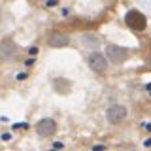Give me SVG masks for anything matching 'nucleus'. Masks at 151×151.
Returning a JSON list of instances; mask_svg holds the SVG:
<instances>
[{
    "label": "nucleus",
    "mask_w": 151,
    "mask_h": 151,
    "mask_svg": "<svg viewBox=\"0 0 151 151\" xmlns=\"http://www.w3.org/2000/svg\"><path fill=\"white\" fill-rule=\"evenodd\" d=\"M125 23H127L129 28H132V30H136V32L145 30V27H147V19H145V15L142 12H138V9H130L125 15Z\"/></svg>",
    "instance_id": "obj_1"
},
{
    "label": "nucleus",
    "mask_w": 151,
    "mask_h": 151,
    "mask_svg": "<svg viewBox=\"0 0 151 151\" xmlns=\"http://www.w3.org/2000/svg\"><path fill=\"white\" fill-rule=\"evenodd\" d=\"M127 57H129V51L125 49V47H119V45H113L110 44L106 47V59L110 60L113 64H121L127 60Z\"/></svg>",
    "instance_id": "obj_2"
},
{
    "label": "nucleus",
    "mask_w": 151,
    "mask_h": 151,
    "mask_svg": "<svg viewBox=\"0 0 151 151\" xmlns=\"http://www.w3.org/2000/svg\"><path fill=\"white\" fill-rule=\"evenodd\" d=\"M106 117L111 125H119V123H123L127 119V108L121 106V104H111L106 111Z\"/></svg>",
    "instance_id": "obj_3"
},
{
    "label": "nucleus",
    "mask_w": 151,
    "mask_h": 151,
    "mask_svg": "<svg viewBox=\"0 0 151 151\" xmlns=\"http://www.w3.org/2000/svg\"><path fill=\"white\" fill-rule=\"evenodd\" d=\"M36 132H38V136H42V138L53 136L57 132V123L53 119H49V117H45V119L36 123Z\"/></svg>",
    "instance_id": "obj_4"
},
{
    "label": "nucleus",
    "mask_w": 151,
    "mask_h": 151,
    "mask_svg": "<svg viewBox=\"0 0 151 151\" xmlns=\"http://www.w3.org/2000/svg\"><path fill=\"white\" fill-rule=\"evenodd\" d=\"M87 63H89V66H91V70H94V72H98V74L106 72V68H108V59L102 53H96V51L89 55Z\"/></svg>",
    "instance_id": "obj_5"
},
{
    "label": "nucleus",
    "mask_w": 151,
    "mask_h": 151,
    "mask_svg": "<svg viewBox=\"0 0 151 151\" xmlns=\"http://www.w3.org/2000/svg\"><path fill=\"white\" fill-rule=\"evenodd\" d=\"M15 53H17V45L13 44L12 40H4L2 44H0V57H2V59H12Z\"/></svg>",
    "instance_id": "obj_6"
},
{
    "label": "nucleus",
    "mask_w": 151,
    "mask_h": 151,
    "mask_svg": "<svg viewBox=\"0 0 151 151\" xmlns=\"http://www.w3.org/2000/svg\"><path fill=\"white\" fill-rule=\"evenodd\" d=\"M47 44L51 47H64L70 44V38L66 34H60V32H53V34L49 36V40H47Z\"/></svg>",
    "instance_id": "obj_7"
},
{
    "label": "nucleus",
    "mask_w": 151,
    "mask_h": 151,
    "mask_svg": "<svg viewBox=\"0 0 151 151\" xmlns=\"http://www.w3.org/2000/svg\"><path fill=\"white\" fill-rule=\"evenodd\" d=\"M85 44H89V45H96V44H98V40H96V38H91V36H85Z\"/></svg>",
    "instance_id": "obj_8"
},
{
    "label": "nucleus",
    "mask_w": 151,
    "mask_h": 151,
    "mask_svg": "<svg viewBox=\"0 0 151 151\" xmlns=\"http://www.w3.org/2000/svg\"><path fill=\"white\" fill-rule=\"evenodd\" d=\"M93 149H94V151H104V145H94Z\"/></svg>",
    "instance_id": "obj_9"
},
{
    "label": "nucleus",
    "mask_w": 151,
    "mask_h": 151,
    "mask_svg": "<svg viewBox=\"0 0 151 151\" xmlns=\"http://www.w3.org/2000/svg\"><path fill=\"white\" fill-rule=\"evenodd\" d=\"M149 64H151V57H149Z\"/></svg>",
    "instance_id": "obj_10"
}]
</instances>
